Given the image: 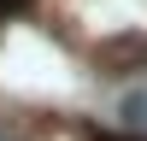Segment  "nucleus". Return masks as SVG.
<instances>
[{
  "mask_svg": "<svg viewBox=\"0 0 147 141\" xmlns=\"http://www.w3.org/2000/svg\"><path fill=\"white\" fill-rule=\"evenodd\" d=\"M94 70L100 77H136V70H147V35H106L94 47Z\"/></svg>",
  "mask_w": 147,
  "mask_h": 141,
  "instance_id": "1",
  "label": "nucleus"
},
{
  "mask_svg": "<svg viewBox=\"0 0 147 141\" xmlns=\"http://www.w3.org/2000/svg\"><path fill=\"white\" fill-rule=\"evenodd\" d=\"M124 124H147V94H129V100H124Z\"/></svg>",
  "mask_w": 147,
  "mask_h": 141,
  "instance_id": "2",
  "label": "nucleus"
},
{
  "mask_svg": "<svg viewBox=\"0 0 147 141\" xmlns=\"http://www.w3.org/2000/svg\"><path fill=\"white\" fill-rule=\"evenodd\" d=\"M30 0H0V18H12V12H24Z\"/></svg>",
  "mask_w": 147,
  "mask_h": 141,
  "instance_id": "3",
  "label": "nucleus"
}]
</instances>
